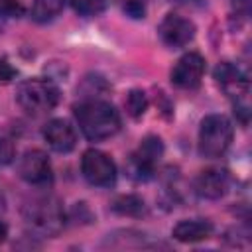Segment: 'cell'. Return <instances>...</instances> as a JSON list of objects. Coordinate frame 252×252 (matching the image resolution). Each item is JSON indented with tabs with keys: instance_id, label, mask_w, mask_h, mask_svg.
<instances>
[{
	"instance_id": "cell-20",
	"label": "cell",
	"mask_w": 252,
	"mask_h": 252,
	"mask_svg": "<svg viewBox=\"0 0 252 252\" xmlns=\"http://www.w3.org/2000/svg\"><path fill=\"white\" fill-rule=\"evenodd\" d=\"M14 159V142L0 132V165H8Z\"/></svg>"
},
{
	"instance_id": "cell-13",
	"label": "cell",
	"mask_w": 252,
	"mask_h": 252,
	"mask_svg": "<svg viewBox=\"0 0 252 252\" xmlns=\"http://www.w3.org/2000/svg\"><path fill=\"white\" fill-rule=\"evenodd\" d=\"M171 234L179 242H201L213 234V224L205 219H187L179 220L173 226Z\"/></svg>"
},
{
	"instance_id": "cell-18",
	"label": "cell",
	"mask_w": 252,
	"mask_h": 252,
	"mask_svg": "<svg viewBox=\"0 0 252 252\" xmlns=\"http://www.w3.org/2000/svg\"><path fill=\"white\" fill-rule=\"evenodd\" d=\"M116 4L120 6V10L134 20H142L148 12V4L150 0H116Z\"/></svg>"
},
{
	"instance_id": "cell-23",
	"label": "cell",
	"mask_w": 252,
	"mask_h": 252,
	"mask_svg": "<svg viewBox=\"0 0 252 252\" xmlns=\"http://www.w3.org/2000/svg\"><path fill=\"white\" fill-rule=\"evenodd\" d=\"M173 4H179V6H201L203 0H169Z\"/></svg>"
},
{
	"instance_id": "cell-12",
	"label": "cell",
	"mask_w": 252,
	"mask_h": 252,
	"mask_svg": "<svg viewBox=\"0 0 252 252\" xmlns=\"http://www.w3.org/2000/svg\"><path fill=\"white\" fill-rule=\"evenodd\" d=\"M43 140L51 150L59 154H67L77 146V132L67 120L53 118L43 126Z\"/></svg>"
},
{
	"instance_id": "cell-2",
	"label": "cell",
	"mask_w": 252,
	"mask_h": 252,
	"mask_svg": "<svg viewBox=\"0 0 252 252\" xmlns=\"http://www.w3.org/2000/svg\"><path fill=\"white\" fill-rule=\"evenodd\" d=\"M22 215L26 224L41 236H55L65 226V209L59 199L49 195L30 201L24 207Z\"/></svg>"
},
{
	"instance_id": "cell-9",
	"label": "cell",
	"mask_w": 252,
	"mask_h": 252,
	"mask_svg": "<svg viewBox=\"0 0 252 252\" xmlns=\"http://www.w3.org/2000/svg\"><path fill=\"white\" fill-rule=\"evenodd\" d=\"M158 35L167 47L179 49L195 37V24L179 14H167L158 26Z\"/></svg>"
},
{
	"instance_id": "cell-3",
	"label": "cell",
	"mask_w": 252,
	"mask_h": 252,
	"mask_svg": "<svg viewBox=\"0 0 252 252\" xmlns=\"http://www.w3.org/2000/svg\"><path fill=\"white\" fill-rule=\"evenodd\" d=\"M16 100L28 114L39 116L57 106L59 89L49 79H28L18 85Z\"/></svg>"
},
{
	"instance_id": "cell-17",
	"label": "cell",
	"mask_w": 252,
	"mask_h": 252,
	"mask_svg": "<svg viewBox=\"0 0 252 252\" xmlns=\"http://www.w3.org/2000/svg\"><path fill=\"white\" fill-rule=\"evenodd\" d=\"M69 4L81 16H98L106 8V0H69Z\"/></svg>"
},
{
	"instance_id": "cell-11",
	"label": "cell",
	"mask_w": 252,
	"mask_h": 252,
	"mask_svg": "<svg viewBox=\"0 0 252 252\" xmlns=\"http://www.w3.org/2000/svg\"><path fill=\"white\" fill-rule=\"evenodd\" d=\"M228 185H230V179H228V173L220 167H209V169H203L197 179H195V193L201 197V199H220L226 195L228 191Z\"/></svg>"
},
{
	"instance_id": "cell-14",
	"label": "cell",
	"mask_w": 252,
	"mask_h": 252,
	"mask_svg": "<svg viewBox=\"0 0 252 252\" xmlns=\"http://www.w3.org/2000/svg\"><path fill=\"white\" fill-rule=\"evenodd\" d=\"M110 209L118 215H126V217H142L146 213V203L144 199H140L138 195H120L112 201Z\"/></svg>"
},
{
	"instance_id": "cell-4",
	"label": "cell",
	"mask_w": 252,
	"mask_h": 252,
	"mask_svg": "<svg viewBox=\"0 0 252 252\" xmlns=\"http://www.w3.org/2000/svg\"><path fill=\"white\" fill-rule=\"evenodd\" d=\"M232 124L222 114H209L199 128V154L203 158L222 156L232 142Z\"/></svg>"
},
{
	"instance_id": "cell-7",
	"label": "cell",
	"mask_w": 252,
	"mask_h": 252,
	"mask_svg": "<svg viewBox=\"0 0 252 252\" xmlns=\"http://www.w3.org/2000/svg\"><path fill=\"white\" fill-rule=\"evenodd\" d=\"M81 171L83 177L96 187H110L116 181V165L110 159V156H106L100 150H87L81 158Z\"/></svg>"
},
{
	"instance_id": "cell-6",
	"label": "cell",
	"mask_w": 252,
	"mask_h": 252,
	"mask_svg": "<svg viewBox=\"0 0 252 252\" xmlns=\"http://www.w3.org/2000/svg\"><path fill=\"white\" fill-rule=\"evenodd\" d=\"M215 83L219 85V89L232 98L234 104L240 102H248V94H250V81L248 77L230 61H220L215 71H213Z\"/></svg>"
},
{
	"instance_id": "cell-10",
	"label": "cell",
	"mask_w": 252,
	"mask_h": 252,
	"mask_svg": "<svg viewBox=\"0 0 252 252\" xmlns=\"http://www.w3.org/2000/svg\"><path fill=\"white\" fill-rule=\"evenodd\" d=\"M203 75H205V59L199 53L189 51L177 59L169 77L177 89H195L201 85Z\"/></svg>"
},
{
	"instance_id": "cell-1",
	"label": "cell",
	"mask_w": 252,
	"mask_h": 252,
	"mask_svg": "<svg viewBox=\"0 0 252 252\" xmlns=\"http://www.w3.org/2000/svg\"><path fill=\"white\" fill-rule=\"evenodd\" d=\"M75 120L85 134V138L93 142L106 140L120 130V116L118 110L98 98H87L75 106Z\"/></svg>"
},
{
	"instance_id": "cell-8",
	"label": "cell",
	"mask_w": 252,
	"mask_h": 252,
	"mask_svg": "<svg viewBox=\"0 0 252 252\" xmlns=\"http://www.w3.org/2000/svg\"><path fill=\"white\" fill-rule=\"evenodd\" d=\"M18 173L30 185H47L53 179L51 161L41 150H28L18 159Z\"/></svg>"
},
{
	"instance_id": "cell-16",
	"label": "cell",
	"mask_w": 252,
	"mask_h": 252,
	"mask_svg": "<svg viewBox=\"0 0 252 252\" xmlns=\"http://www.w3.org/2000/svg\"><path fill=\"white\" fill-rule=\"evenodd\" d=\"M124 106H126V112H128L132 118L144 116V112H146V108H148V96H146V93L140 91V89H132V91L126 94Z\"/></svg>"
},
{
	"instance_id": "cell-15",
	"label": "cell",
	"mask_w": 252,
	"mask_h": 252,
	"mask_svg": "<svg viewBox=\"0 0 252 252\" xmlns=\"http://www.w3.org/2000/svg\"><path fill=\"white\" fill-rule=\"evenodd\" d=\"M65 0H33L32 6V18L39 24L51 22L55 16L61 14Z\"/></svg>"
},
{
	"instance_id": "cell-22",
	"label": "cell",
	"mask_w": 252,
	"mask_h": 252,
	"mask_svg": "<svg viewBox=\"0 0 252 252\" xmlns=\"http://www.w3.org/2000/svg\"><path fill=\"white\" fill-rule=\"evenodd\" d=\"M230 4H232V10L236 14L248 16V12H250V0H230Z\"/></svg>"
},
{
	"instance_id": "cell-5",
	"label": "cell",
	"mask_w": 252,
	"mask_h": 252,
	"mask_svg": "<svg viewBox=\"0 0 252 252\" xmlns=\"http://www.w3.org/2000/svg\"><path fill=\"white\" fill-rule=\"evenodd\" d=\"M163 156V144L158 136H148L140 142L138 150L128 158L126 161V171L132 179L136 181H148L154 171L156 165L159 161V158Z\"/></svg>"
},
{
	"instance_id": "cell-21",
	"label": "cell",
	"mask_w": 252,
	"mask_h": 252,
	"mask_svg": "<svg viewBox=\"0 0 252 252\" xmlns=\"http://www.w3.org/2000/svg\"><path fill=\"white\" fill-rule=\"evenodd\" d=\"M14 77H16V69L6 59H0V83H10Z\"/></svg>"
},
{
	"instance_id": "cell-24",
	"label": "cell",
	"mask_w": 252,
	"mask_h": 252,
	"mask_svg": "<svg viewBox=\"0 0 252 252\" xmlns=\"http://www.w3.org/2000/svg\"><path fill=\"white\" fill-rule=\"evenodd\" d=\"M6 236H8V226L4 222H0V244H4Z\"/></svg>"
},
{
	"instance_id": "cell-19",
	"label": "cell",
	"mask_w": 252,
	"mask_h": 252,
	"mask_svg": "<svg viewBox=\"0 0 252 252\" xmlns=\"http://www.w3.org/2000/svg\"><path fill=\"white\" fill-rule=\"evenodd\" d=\"M22 14L24 6L18 0H0V28L10 20H18Z\"/></svg>"
}]
</instances>
